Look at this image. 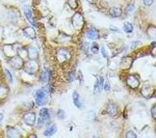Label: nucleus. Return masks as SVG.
Returning a JSON list of instances; mask_svg holds the SVG:
<instances>
[{
	"instance_id": "obj_1",
	"label": "nucleus",
	"mask_w": 156,
	"mask_h": 138,
	"mask_svg": "<svg viewBox=\"0 0 156 138\" xmlns=\"http://www.w3.org/2000/svg\"><path fill=\"white\" fill-rule=\"evenodd\" d=\"M55 56H56V60H57V62L60 64H66V62L70 61L71 57H72L70 50L67 48H60L57 51H56Z\"/></svg>"
},
{
	"instance_id": "obj_2",
	"label": "nucleus",
	"mask_w": 156,
	"mask_h": 138,
	"mask_svg": "<svg viewBox=\"0 0 156 138\" xmlns=\"http://www.w3.org/2000/svg\"><path fill=\"white\" fill-rule=\"evenodd\" d=\"M23 70L26 74L29 75H34L37 72H39L40 70V65L37 62L35 59H29L28 61L24 62V67H23Z\"/></svg>"
},
{
	"instance_id": "obj_3",
	"label": "nucleus",
	"mask_w": 156,
	"mask_h": 138,
	"mask_svg": "<svg viewBox=\"0 0 156 138\" xmlns=\"http://www.w3.org/2000/svg\"><path fill=\"white\" fill-rule=\"evenodd\" d=\"M22 49L20 44H13V45H5L3 47V53L8 57H11L14 55H17L19 51Z\"/></svg>"
},
{
	"instance_id": "obj_4",
	"label": "nucleus",
	"mask_w": 156,
	"mask_h": 138,
	"mask_svg": "<svg viewBox=\"0 0 156 138\" xmlns=\"http://www.w3.org/2000/svg\"><path fill=\"white\" fill-rule=\"evenodd\" d=\"M8 64L14 70H21L24 67V60H23V58L20 55L17 54L9 57Z\"/></svg>"
},
{
	"instance_id": "obj_5",
	"label": "nucleus",
	"mask_w": 156,
	"mask_h": 138,
	"mask_svg": "<svg viewBox=\"0 0 156 138\" xmlns=\"http://www.w3.org/2000/svg\"><path fill=\"white\" fill-rule=\"evenodd\" d=\"M34 100L37 105L39 106H44L47 102H48V97H47V93L44 92V89H37L34 93Z\"/></svg>"
},
{
	"instance_id": "obj_6",
	"label": "nucleus",
	"mask_w": 156,
	"mask_h": 138,
	"mask_svg": "<svg viewBox=\"0 0 156 138\" xmlns=\"http://www.w3.org/2000/svg\"><path fill=\"white\" fill-rule=\"evenodd\" d=\"M23 121H24L27 126L32 127L35 124V121H37V114H35L34 111L26 112L24 115H23Z\"/></svg>"
},
{
	"instance_id": "obj_7",
	"label": "nucleus",
	"mask_w": 156,
	"mask_h": 138,
	"mask_svg": "<svg viewBox=\"0 0 156 138\" xmlns=\"http://www.w3.org/2000/svg\"><path fill=\"white\" fill-rule=\"evenodd\" d=\"M72 23L73 26L76 29H80L82 26L84 25V19L82 17V15L80 13H76L74 16L72 17Z\"/></svg>"
},
{
	"instance_id": "obj_8",
	"label": "nucleus",
	"mask_w": 156,
	"mask_h": 138,
	"mask_svg": "<svg viewBox=\"0 0 156 138\" xmlns=\"http://www.w3.org/2000/svg\"><path fill=\"white\" fill-rule=\"evenodd\" d=\"M126 83L130 88H133V89H135V88H138L139 86V80L133 75H130V76L127 77Z\"/></svg>"
},
{
	"instance_id": "obj_9",
	"label": "nucleus",
	"mask_w": 156,
	"mask_h": 138,
	"mask_svg": "<svg viewBox=\"0 0 156 138\" xmlns=\"http://www.w3.org/2000/svg\"><path fill=\"white\" fill-rule=\"evenodd\" d=\"M27 56L29 59H37L39 57V50L35 46H28L27 47Z\"/></svg>"
},
{
	"instance_id": "obj_10",
	"label": "nucleus",
	"mask_w": 156,
	"mask_h": 138,
	"mask_svg": "<svg viewBox=\"0 0 156 138\" xmlns=\"http://www.w3.org/2000/svg\"><path fill=\"white\" fill-rule=\"evenodd\" d=\"M24 15L26 19L28 20V22L30 23L31 25H34V26H37V23H35L34 17H32V11H31V8H29L28 5H25L24 6Z\"/></svg>"
},
{
	"instance_id": "obj_11",
	"label": "nucleus",
	"mask_w": 156,
	"mask_h": 138,
	"mask_svg": "<svg viewBox=\"0 0 156 138\" xmlns=\"http://www.w3.org/2000/svg\"><path fill=\"white\" fill-rule=\"evenodd\" d=\"M23 34L29 39H34L37 37V33L34 27H25L23 29Z\"/></svg>"
},
{
	"instance_id": "obj_12",
	"label": "nucleus",
	"mask_w": 156,
	"mask_h": 138,
	"mask_svg": "<svg viewBox=\"0 0 156 138\" xmlns=\"http://www.w3.org/2000/svg\"><path fill=\"white\" fill-rule=\"evenodd\" d=\"M6 135L11 138H17L21 136V133L19 132V130L17 128H13V127H8L6 129Z\"/></svg>"
},
{
	"instance_id": "obj_13",
	"label": "nucleus",
	"mask_w": 156,
	"mask_h": 138,
	"mask_svg": "<svg viewBox=\"0 0 156 138\" xmlns=\"http://www.w3.org/2000/svg\"><path fill=\"white\" fill-rule=\"evenodd\" d=\"M141 95H143L145 98H150V97H152L153 93H154V89H153L152 86L146 85V86H144V87L141 88Z\"/></svg>"
},
{
	"instance_id": "obj_14",
	"label": "nucleus",
	"mask_w": 156,
	"mask_h": 138,
	"mask_svg": "<svg viewBox=\"0 0 156 138\" xmlns=\"http://www.w3.org/2000/svg\"><path fill=\"white\" fill-rule=\"evenodd\" d=\"M50 78H51L50 72L46 71V70H45V71L42 72L41 75H40V82L46 84V83H48L49 81H50Z\"/></svg>"
},
{
	"instance_id": "obj_15",
	"label": "nucleus",
	"mask_w": 156,
	"mask_h": 138,
	"mask_svg": "<svg viewBox=\"0 0 156 138\" xmlns=\"http://www.w3.org/2000/svg\"><path fill=\"white\" fill-rule=\"evenodd\" d=\"M106 112L109 116H115L118 114V107L115 104H108L106 106Z\"/></svg>"
},
{
	"instance_id": "obj_16",
	"label": "nucleus",
	"mask_w": 156,
	"mask_h": 138,
	"mask_svg": "<svg viewBox=\"0 0 156 138\" xmlns=\"http://www.w3.org/2000/svg\"><path fill=\"white\" fill-rule=\"evenodd\" d=\"M103 85H104L103 77L102 76L98 77V79H97V81H96V84H95V89H94V93H95L96 95L100 93V90H101V88L103 87Z\"/></svg>"
},
{
	"instance_id": "obj_17",
	"label": "nucleus",
	"mask_w": 156,
	"mask_h": 138,
	"mask_svg": "<svg viewBox=\"0 0 156 138\" xmlns=\"http://www.w3.org/2000/svg\"><path fill=\"white\" fill-rule=\"evenodd\" d=\"M8 88L4 84H0V101H3L4 99L8 98Z\"/></svg>"
},
{
	"instance_id": "obj_18",
	"label": "nucleus",
	"mask_w": 156,
	"mask_h": 138,
	"mask_svg": "<svg viewBox=\"0 0 156 138\" xmlns=\"http://www.w3.org/2000/svg\"><path fill=\"white\" fill-rule=\"evenodd\" d=\"M86 37L89 39H97L99 37V32L98 30L94 29V28H92V29H89L86 32Z\"/></svg>"
},
{
	"instance_id": "obj_19",
	"label": "nucleus",
	"mask_w": 156,
	"mask_h": 138,
	"mask_svg": "<svg viewBox=\"0 0 156 138\" xmlns=\"http://www.w3.org/2000/svg\"><path fill=\"white\" fill-rule=\"evenodd\" d=\"M109 15L113 18H119L121 17L122 15V11L119 8H115V6H113V8L109 9Z\"/></svg>"
},
{
	"instance_id": "obj_20",
	"label": "nucleus",
	"mask_w": 156,
	"mask_h": 138,
	"mask_svg": "<svg viewBox=\"0 0 156 138\" xmlns=\"http://www.w3.org/2000/svg\"><path fill=\"white\" fill-rule=\"evenodd\" d=\"M39 114H40V118H45V120L47 121H49V118H50V111L47 108H42L41 110L39 111Z\"/></svg>"
},
{
	"instance_id": "obj_21",
	"label": "nucleus",
	"mask_w": 156,
	"mask_h": 138,
	"mask_svg": "<svg viewBox=\"0 0 156 138\" xmlns=\"http://www.w3.org/2000/svg\"><path fill=\"white\" fill-rule=\"evenodd\" d=\"M73 102H74V105L77 107V108H79V109L82 108V104H81V102H80L79 95H78L77 92L73 93Z\"/></svg>"
},
{
	"instance_id": "obj_22",
	"label": "nucleus",
	"mask_w": 156,
	"mask_h": 138,
	"mask_svg": "<svg viewBox=\"0 0 156 138\" xmlns=\"http://www.w3.org/2000/svg\"><path fill=\"white\" fill-rule=\"evenodd\" d=\"M55 133H56V126L55 125H51L48 129L44 131L45 136H52V135H54Z\"/></svg>"
},
{
	"instance_id": "obj_23",
	"label": "nucleus",
	"mask_w": 156,
	"mask_h": 138,
	"mask_svg": "<svg viewBox=\"0 0 156 138\" xmlns=\"http://www.w3.org/2000/svg\"><path fill=\"white\" fill-rule=\"evenodd\" d=\"M148 36L150 39H156V27L155 26H150L148 28Z\"/></svg>"
},
{
	"instance_id": "obj_24",
	"label": "nucleus",
	"mask_w": 156,
	"mask_h": 138,
	"mask_svg": "<svg viewBox=\"0 0 156 138\" xmlns=\"http://www.w3.org/2000/svg\"><path fill=\"white\" fill-rule=\"evenodd\" d=\"M67 3L72 9H77L78 8V1L77 0H67Z\"/></svg>"
},
{
	"instance_id": "obj_25",
	"label": "nucleus",
	"mask_w": 156,
	"mask_h": 138,
	"mask_svg": "<svg viewBox=\"0 0 156 138\" xmlns=\"http://www.w3.org/2000/svg\"><path fill=\"white\" fill-rule=\"evenodd\" d=\"M124 30H125V32H127V33H130V32L133 31V26H132L131 23H129V22L125 23V24H124Z\"/></svg>"
},
{
	"instance_id": "obj_26",
	"label": "nucleus",
	"mask_w": 156,
	"mask_h": 138,
	"mask_svg": "<svg viewBox=\"0 0 156 138\" xmlns=\"http://www.w3.org/2000/svg\"><path fill=\"white\" fill-rule=\"evenodd\" d=\"M46 121H47V120H45V118H40L39 120H37V121H35V124H37V128H41V127H43V126L46 125Z\"/></svg>"
},
{
	"instance_id": "obj_27",
	"label": "nucleus",
	"mask_w": 156,
	"mask_h": 138,
	"mask_svg": "<svg viewBox=\"0 0 156 138\" xmlns=\"http://www.w3.org/2000/svg\"><path fill=\"white\" fill-rule=\"evenodd\" d=\"M56 116L58 118V120H65L66 118V113H65V111L63 110V109H58L57 110V113H56Z\"/></svg>"
},
{
	"instance_id": "obj_28",
	"label": "nucleus",
	"mask_w": 156,
	"mask_h": 138,
	"mask_svg": "<svg viewBox=\"0 0 156 138\" xmlns=\"http://www.w3.org/2000/svg\"><path fill=\"white\" fill-rule=\"evenodd\" d=\"M67 79H68V81H69V82H72V81L75 79V72H74V71H70V72H68Z\"/></svg>"
},
{
	"instance_id": "obj_29",
	"label": "nucleus",
	"mask_w": 156,
	"mask_h": 138,
	"mask_svg": "<svg viewBox=\"0 0 156 138\" xmlns=\"http://www.w3.org/2000/svg\"><path fill=\"white\" fill-rule=\"evenodd\" d=\"M4 73H5L6 80H8L9 83H13V76H11V72H9L8 69H5V71H4Z\"/></svg>"
},
{
	"instance_id": "obj_30",
	"label": "nucleus",
	"mask_w": 156,
	"mask_h": 138,
	"mask_svg": "<svg viewBox=\"0 0 156 138\" xmlns=\"http://www.w3.org/2000/svg\"><path fill=\"white\" fill-rule=\"evenodd\" d=\"M91 50H92V52L93 53H97L99 51V47H98V45H97L96 43H94L93 45H92V47H91Z\"/></svg>"
},
{
	"instance_id": "obj_31",
	"label": "nucleus",
	"mask_w": 156,
	"mask_h": 138,
	"mask_svg": "<svg viewBox=\"0 0 156 138\" xmlns=\"http://www.w3.org/2000/svg\"><path fill=\"white\" fill-rule=\"evenodd\" d=\"M126 137L127 138H136V134L133 132V131H129V132L126 133Z\"/></svg>"
},
{
	"instance_id": "obj_32",
	"label": "nucleus",
	"mask_w": 156,
	"mask_h": 138,
	"mask_svg": "<svg viewBox=\"0 0 156 138\" xmlns=\"http://www.w3.org/2000/svg\"><path fill=\"white\" fill-rule=\"evenodd\" d=\"M151 114H152V118H154V120H156V105H154V106L151 108Z\"/></svg>"
},
{
	"instance_id": "obj_33",
	"label": "nucleus",
	"mask_w": 156,
	"mask_h": 138,
	"mask_svg": "<svg viewBox=\"0 0 156 138\" xmlns=\"http://www.w3.org/2000/svg\"><path fill=\"white\" fill-rule=\"evenodd\" d=\"M103 86H104V90H105V92H109V90H110V84H109V82H106L105 85H103Z\"/></svg>"
},
{
	"instance_id": "obj_34",
	"label": "nucleus",
	"mask_w": 156,
	"mask_h": 138,
	"mask_svg": "<svg viewBox=\"0 0 156 138\" xmlns=\"http://www.w3.org/2000/svg\"><path fill=\"white\" fill-rule=\"evenodd\" d=\"M133 9H134V6L132 5V4H129L128 6H127V8H126V11H128V13L130 14V13H132V11H133Z\"/></svg>"
},
{
	"instance_id": "obj_35",
	"label": "nucleus",
	"mask_w": 156,
	"mask_h": 138,
	"mask_svg": "<svg viewBox=\"0 0 156 138\" xmlns=\"http://www.w3.org/2000/svg\"><path fill=\"white\" fill-rule=\"evenodd\" d=\"M153 1H154V0H144V3H145L147 6H150V5H152Z\"/></svg>"
},
{
	"instance_id": "obj_36",
	"label": "nucleus",
	"mask_w": 156,
	"mask_h": 138,
	"mask_svg": "<svg viewBox=\"0 0 156 138\" xmlns=\"http://www.w3.org/2000/svg\"><path fill=\"white\" fill-rule=\"evenodd\" d=\"M101 52H102V54H103L104 57H107V56H108L107 52H106V50H105V48H104V47H102V48H101Z\"/></svg>"
},
{
	"instance_id": "obj_37",
	"label": "nucleus",
	"mask_w": 156,
	"mask_h": 138,
	"mask_svg": "<svg viewBox=\"0 0 156 138\" xmlns=\"http://www.w3.org/2000/svg\"><path fill=\"white\" fill-rule=\"evenodd\" d=\"M89 49V45H87L86 43H83V45H82V50H83V52L86 53V50Z\"/></svg>"
},
{
	"instance_id": "obj_38",
	"label": "nucleus",
	"mask_w": 156,
	"mask_h": 138,
	"mask_svg": "<svg viewBox=\"0 0 156 138\" xmlns=\"http://www.w3.org/2000/svg\"><path fill=\"white\" fill-rule=\"evenodd\" d=\"M151 54H152L153 56H155V57H156V47H153L152 51H151Z\"/></svg>"
},
{
	"instance_id": "obj_39",
	"label": "nucleus",
	"mask_w": 156,
	"mask_h": 138,
	"mask_svg": "<svg viewBox=\"0 0 156 138\" xmlns=\"http://www.w3.org/2000/svg\"><path fill=\"white\" fill-rule=\"evenodd\" d=\"M141 45V42H133V43L131 44L132 47H136V46H139Z\"/></svg>"
},
{
	"instance_id": "obj_40",
	"label": "nucleus",
	"mask_w": 156,
	"mask_h": 138,
	"mask_svg": "<svg viewBox=\"0 0 156 138\" xmlns=\"http://www.w3.org/2000/svg\"><path fill=\"white\" fill-rule=\"evenodd\" d=\"M2 121H3V113L0 112V125H2Z\"/></svg>"
},
{
	"instance_id": "obj_41",
	"label": "nucleus",
	"mask_w": 156,
	"mask_h": 138,
	"mask_svg": "<svg viewBox=\"0 0 156 138\" xmlns=\"http://www.w3.org/2000/svg\"><path fill=\"white\" fill-rule=\"evenodd\" d=\"M87 2H89V3H91V4H94L96 2V0H86Z\"/></svg>"
},
{
	"instance_id": "obj_42",
	"label": "nucleus",
	"mask_w": 156,
	"mask_h": 138,
	"mask_svg": "<svg viewBox=\"0 0 156 138\" xmlns=\"http://www.w3.org/2000/svg\"><path fill=\"white\" fill-rule=\"evenodd\" d=\"M152 46H153V47H156V42H153V43H152Z\"/></svg>"
}]
</instances>
